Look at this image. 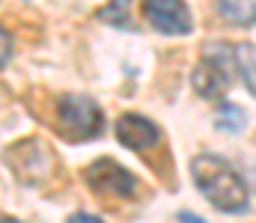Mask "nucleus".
Returning <instances> with one entry per match:
<instances>
[{
  "label": "nucleus",
  "instance_id": "nucleus-13",
  "mask_svg": "<svg viewBox=\"0 0 256 223\" xmlns=\"http://www.w3.org/2000/svg\"><path fill=\"white\" fill-rule=\"evenodd\" d=\"M179 221L182 223H206L202 218H196V215H191V212H179Z\"/></svg>",
  "mask_w": 256,
  "mask_h": 223
},
{
  "label": "nucleus",
  "instance_id": "nucleus-9",
  "mask_svg": "<svg viewBox=\"0 0 256 223\" xmlns=\"http://www.w3.org/2000/svg\"><path fill=\"white\" fill-rule=\"evenodd\" d=\"M214 125L226 134H238L248 125V113H244V107H238L232 101H220L214 110Z\"/></svg>",
  "mask_w": 256,
  "mask_h": 223
},
{
  "label": "nucleus",
  "instance_id": "nucleus-7",
  "mask_svg": "<svg viewBox=\"0 0 256 223\" xmlns=\"http://www.w3.org/2000/svg\"><path fill=\"white\" fill-rule=\"evenodd\" d=\"M218 12L236 27L256 24V0H218Z\"/></svg>",
  "mask_w": 256,
  "mask_h": 223
},
{
  "label": "nucleus",
  "instance_id": "nucleus-6",
  "mask_svg": "<svg viewBox=\"0 0 256 223\" xmlns=\"http://www.w3.org/2000/svg\"><path fill=\"white\" fill-rule=\"evenodd\" d=\"M116 140L131 152H146L161 140V131L152 119H146L140 113H126L116 122Z\"/></svg>",
  "mask_w": 256,
  "mask_h": 223
},
{
  "label": "nucleus",
  "instance_id": "nucleus-10",
  "mask_svg": "<svg viewBox=\"0 0 256 223\" xmlns=\"http://www.w3.org/2000/svg\"><path fill=\"white\" fill-rule=\"evenodd\" d=\"M131 0H110L102 12H98V18L104 21V24H110V27H120V30H134V21H131Z\"/></svg>",
  "mask_w": 256,
  "mask_h": 223
},
{
  "label": "nucleus",
  "instance_id": "nucleus-14",
  "mask_svg": "<svg viewBox=\"0 0 256 223\" xmlns=\"http://www.w3.org/2000/svg\"><path fill=\"white\" fill-rule=\"evenodd\" d=\"M0 223H21V221H12V218H3Z\"/></svg>",
  "mask_w": 256,
  "mask_h": 223
},
{
  "label": "nucleus",
  "instance_id": "nucleus-8",
  "mask_svg": "<svg viewBox=\"0 0 256 223\" xmlns=\"http://www.w3.org/2000/svg\"><path fill=\"white\" fill-rule=\"evenodd\" d=\"M232 57H236V72L242 74L244 86L256 95V45L254 42H238L232 48Z\"/></svg>",
  "mask_w": 256,
  "mask_h": 223
},
{
  "label": "nucleus",
  "instance_id": "nucleus-3",
  "mask_svg": "<svg viewBox=\"0 0 256 223\" xmlns=\"http://www.w3.org/2000/svg\"><path fill=\"white\" fill-rule=\"evenodd\" d=\"M57 113H60L63 128L74 140H92L104 128V110L90 95H78V92L63 95L57 104Z\"/></svg>",
  "mask_w": 256,
  "mask_h": 223
},
{
  "label": "nucleus",
  "instance_id": "nucleus-11",
  "mask_svg": "<svg viewBox=\"0 0 256 223\" xmlns=\"http://www.w3.org/2000/svg\"><path fill=\"white\" fill-rule=\"evenodd\" d=\"M9 60H12V36L0 27V69H6Z\"/></svg>",
  "mask_w": 256,
  "mask_h": 223
},
{
  "label": "nucleus",
  "instance_id": "nucleus-5",
  "mask_svg": "<svg viewBox=\"0 0 256 223\" xmlns=\"http://www.w3.org/2000/svg\"><path fill=\"white\" fill-rule=\"evenodd\" d=\"M86 182L98 194H110V197H120V200L131 197L134 188H137V179L128 173L126 167H120L116 161H96L86 170Z\"/></svg>",
  "mask_w": 256,
  "mask_h": 223
},
{
  "label": "nucleus",
  "instance_id": "nucleus-4",
  "mask_svg": "<svg viewBox=\"0 0 256 223\" xmlns=\"http://www.w3.org/2000/svg\"><path fill=\"white\" fill-rule=\"evenodd\" d=\"M143 15L161 36H188L194 15L185 0H143Z\"/></svg>",
  "mask_w": 256,
  "mask_h": 223
},
{
  "label": "nucleus",
  "instance_id": "nucleus-12",
  "mask_svg": "<svg viewBox=\"0 0 256 223\" xmlns=\"http://www.w3.org/2000/svg\"><path fill=\"white\" fill-rule=\"evenodd\" d=\"M68 223H104L102 218H96V215H72Z\"/></svg>",
  "mask_w": 256,
  "mask_h": 223
},
{
  "label": "nucleus",
  "instance_id": "nucleus-2",
  "mask_svg": "<svg viewBox=\"0 0 256 223\" xmlns=\"http://www.w3.org/2000/svg\"><path fill=\"white\" fill-rule=\"evenodd\" d=\"M232 72H236L232 48H230V45H220V42H212V45H206V54H202L200 63L194 66V74H191L194 89H196L202 98L214 101V98H220V95L230 89Z\"/></svg>",
  "mask_w": 256,
  "mask_h": 223
},
{
  "label": "nucleus",
  "instance_id": "nucleus-1",
  "mask_svg": "<svg viewBox=\"0 0 256 223\" xmlns=\"http://www.w3.org/2000/svg\"><path fill=\"white\" fill-rule=\"evenodd\" d=\"M191 176L196 191L220 212L226 215H244L248 206H250V191H248V182L242 179V173L224 161L220 155H212V152H202L191 161Z\"/></svg>",
  "mask_w": 256,
  "mask_h": 223
}]
</instances>
